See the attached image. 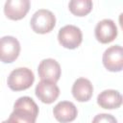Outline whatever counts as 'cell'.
Here are the masks:
<instances>
[{
    "label": "cell",
    "mask_w": 123,
    "mask_h": 123,
    "mask_svg": "<svg viewBox=\"0 0 123 123\" xmlns=\"http://www.w3.org/2000/svg\"><path fill=\"white\" fill-rule=\"evenodd\" d=\"M38 107L29 96L19 97L13 104V111L8 118L12 123H36Z\"/></svg>",
    "instance_id": "1"
},
{
    "label": "cell",
    "mask_w": 123,
    "mask_h": 123,
    "mask_svg": "<svg viewBox=\"0 0 123 123\" xmlns=\"http://www.w3.org/2000/svg\"><path fill=\"white\" fill-rule=\"evenodd\" d=\"M34 81L35 75L31 69L27 67H18L10 73L7 84L12 90L21 91L31 87Z\"/></svg>",
    "instance_id": "2"
},
{
    "label": "cell",
    "mask_w": 123,
    "mask_h": 123,
    "mask_svg": "<svg viewBox=\"0 0 123 123\" xmlns=\"http://www.w3.org/2000/svg\"><path fill=\"white\" fill-rule=\"evenodd\" d=\"M30 25L35 33L46 34L54 29L56 25V17L51 11L39 9L33 14L30 20Z\"/></svg>",
    "instance_id": "3"
},
{
    "label": "cell",
    "mask_w": 123,
    "mask_h": 123,
    "mask_svg": "<svg viewBox=\"0 0 123 123\" xmlns=\"http://www.w3.org/2000/svg\"><path fill=\"white\" fill-rule=\"evenodd\" d=\"M58 40L62 47L75 49L83 41V33L79 27L68 24L59 30Z\"/></svg>",
    "instance_id": "4"
},
{
    "label": "cell",
    "mask_w": 123,
    "mask_h": 123,
    "mask_svg": "<svg viewBox=\"0 0 123 123\" xmlns=\"http://www.w3.org/2000/svg\"><path fill=\"white\" fill-rule=\"evenodd\" d=\"M20 53V43L14 37L5 36L0 38V62L11 63Z\"/></svg>",
    "instance_id": "5"
},
{
    "label": "cell",
    "mask_w": 123,
    "mask_h": 123,
    "mask_svg": "<svg viewBox=\"0 0 123 123\" xmlns=\"http://www.w3.org/2000/svg\"><path fill=\"white\" fill-rule=\"evenodd\" d=\"M104 66L111 72L123 69V49L120 45H112L105 50L102 58Z\"/></svg>",
    "instance_id": "6"
},
{
    "label": "cell",
    "mask_w": 123,
    "mask_h": 123,
    "mask_svg": "<svg viewBox=\"0 0 123 123\" xmlns=\"http://www.w3.org/2000/svg\"><path fill=\"white\" fill-rule=\"evenodd\" d=\"M117 27L113 20L106 18L99 21L94 29V36L101 43H110L117 37Z\"/></svg>",
    "instance_id": "7"
},
{
    "label": "cell",
    "mask_w": 123,
    "mask_h": 123,
    "mask_svg": "<svg viewBox=\"0 0 123 123\" xmlns=\"http://www.w3.org/2000/svg\"><path fill=\"white\" fill-rule=\"evenodd\" d=\"M37 72L41 81L57 83L61 77V65L54 59H44L39 62Z\"/></svg>",
    "instance_id": "8"
},
{
    "label": "cell",
    "mask_w": 123,
    "mask_h": 123,
    "mask_svg": "<svg viewBox=\"0 0 123 123\" xmlns=\"http://www.w3.org/2000/svg\"><path fill=\"white\" fill-rule=\"evenodd\" d=\"M30 10L29 0H8L4 5L5 15L12 20H20Z\"/></svg>",
    "instance_id": "9"
},
{
    "label": "cell",
    "mask_w": 123,
    "mask_h": 123,
    "mask_svg": "<svg viewBox=\"0 0 123 123\" xmlns=\"http://www.w3.org/2000/svg\"><path fill=\"white\" fill-rule=\"evenodd\" d=\"M36 96L45 104H51L57 100L60 95V88L56 83L40 81L35 89Z\"/></svg>",
    "instance_id": "10"
},
{
    "label": "cell",
    "mask_w": 123,
    "mask_h": 123,
    "mask_svg": "<svg viewBox=\"0 0 123 123\" xmlns=\"http://www.w3.org/2000/svg\"><path fill=\"white\" fill-rule=\"evenodd\" d=\"M54 117L61 123H68L76 119L78 111L70 101H61L53 109Z\"/></svg>",
    "instance_id": "11"
},
{
    "label": "cell",
    "mask_w": 123,
    "mask_h": 123,
    "mask_svg": "<svg viewBox=\"0 0 123 123\" xmlns=\"http://www.w3.org/2000/svg\"><path fill=\"white\" fill-rule=\"evenodd\" d=\"M72 95L79 102L88 101L93 94V86L88 79L78 78L72 86Z\"/></svg>",
    "instance_id": "12"
},
{
    "label": "cell",
    "mask_w": 123,
    "mask_h": 123,
    "mask_svg": "<svg viewBox=\"0 0 123 123\" xmlns=\"http://www.w3.org/2000/svg\"><path fill=\"white\" fill-rule=\"evenodd\" d=\"M97 104L107 110L117 109L122 104V95L115 89H106L97 96Z\"/></svg>",
    "instance_id": "13"
},
{
    "label": "cell",
    "mask_w": 123,
    "mask_h": 123,
    "mask_svg": "<svg viewBox=\"0 0 123 123\" xmlns=\"http://www.w3.org/2000/svg\"><path fill=\"white\" fill-rule=\"evenodd\" d=\"M92 2L90 0H71L68 4L69 11L76 16H85L92 10Z\"/></svg>",
    "instance_id": "14"
},
{
    "label": "cell",
    "mask_w": 123,
    "mask_h": 123,
    "mask_svg": "<svg viewBox=\"0 0 123 123\" xmlns=\"http://www.w3.org/2000/svg\"><path fill=\"white\" fill-rule=\"evenodd\" d=\"M91 123H117V120L110 113H99L94 116Z\"/></svg>",
    "instance_id": "15"
},
{
    "label": "cell",
    "mask_w": 123,
    "mask_h": 123,
    "mask_svg": "<svg viewBox=\"0 0 123 123\" xmlns=\"http://www.w3.org/2000/svg\"><path fill=\"white\" fill-rule=\"evenodd\" d=\"M1 123H12L9 119H7V120H5V121H3V122H1Z\"/></svg>",
    "instance_id": "16"
}]
</instances>
